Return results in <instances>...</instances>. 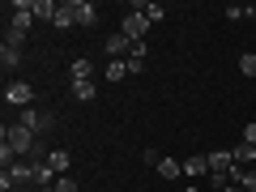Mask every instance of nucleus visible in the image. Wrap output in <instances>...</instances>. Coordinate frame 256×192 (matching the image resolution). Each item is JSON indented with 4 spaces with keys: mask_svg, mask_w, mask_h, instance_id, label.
<instances>
[{
    "mask_svg": "<svg viewBox=\"0 0 256 192\" xmlns=\"http://www.w3.org/2000/svg\"><path fill=\"white\" fill-rule=\"evenodd\" d=\"M34 137H38V132H30V128H22V124H4V132H0V146L9 150V154H18V158H34V154H38Z\"/></svg>",
    "mask_w": 256,
    "mask_h": 192,
    "instance_id": "obj_1",
    "label": "nucleus"
},
{
    "mask_svg": "<svg viewBox=\"0 0 256 192\" xmlns=\"http://www.w3.org/2000/svg\"><path fill=\"white\" fill-rule=\"evenodd\" d=\"M146 30H150V22H146V13H124V22H120V34L128 38V43L137 47V43H146Z\"/></svg>",
    "mask_w": 256,
    "mask_h": 192,
    "instance_id": "obj_2",
    "label": "nucleus"
},
{
    "mask_svg": "<svg viewBox=\"0 0 256 192\" xmlns=\"http://www.w3.org/2000/svg\"><path fill=\"white\" fill-rule=\"evenodd\" d=\"M4 102L26 111L30 102H34V86H30V82H9V86H4Z\"/></svg>",
    "mask_w": 256,
    "mask_h": 192,
    "instance_id": "obj_3",
    "label": "nucleus"
},
{
    "mask_svg": "<svg viewBox=\"0 0 256 192\" xmlns=\"http://www.w3.org/2000/svg\"><path fill=\"white\" fill-rule=\"evenodd\" d=\"M18 124L30 128V132H47V128H52V116H43L38 107H26V111L18 116Z\"/></svg>",
    "mask_w": 256,
    "mask_h": 192,
    "instance_id": "obj_4",
    "label": "nucleus"
},
{
    "mask_svg": "<svg viewBox=\"0 0 256 192\" xmlns=\"http://www.w3.org/2000/svg\"><path fill=\"white\" fill-rule=\"evenodd\" d=\"M230 166H235L230 150H210V175H230Z\"/></svg>",
    "mask_w": 256,
    "mask_h": 192,
    "instance_id": "obj_5",
    "label": "nucleus"
},
{
    "mask_svg": "<svg viewBox=\"0 0 256 192\" xmlns=\"http://www.w3.org/2000/svg\"><path fill=\"white\" fill-rule=\"evenodd\" d=\"M230 184L244 192H256V166H230Z\"/></svg>",
    "mask_w": 256,
    "mask_h": 192,
    "instance_id": "obj_6",
    "label": "nucleus"
},
{
    "mask_svg": "<svg viewBox=\"0 0 256 192\" xmlns=\"http://www.w3.org/2000/svg\"><path fill=\"white\" fill-rule=\"evenodd\" d=\"M73 13H77V26H94V22H98L94 0H73Z\"/></svg>",
    "mask_w": 256,
    "mask_h": 192,
    "instance_id": "obj_7",
    "label": "nucleus"
},
{
    "mask_svg": "<svg viewBox=\"0 0 256 192\" xmlns=\"http://www.w3.org/2000/svg\"><path fill=\"white\" fill-rule=\"evenodd\" d=\"M184 175H188V180H196V175H210V154H192V158H184Z\"/></svg>",
    "mask_w": 256,
    "mask_h": 192,
    "instance_id": "obj_8",
    "label": "nucleus"
},
{
    "mask_svg": "<svg viewBox=\"0 0 256 192\" xmlns=\"http://www.w3.org/2000/svg\"><path fill=\"white\" fill-rule=\"evenodd\" d=\"M60 0H34V22H56Z\"/></svg>",
    "mask_w": 256,
    "mask_h": 192,
    "instance_id": "obj_9",
    "label": "nucleus"
},
{
    "mask_svg": "<svg viewBox=\"0 0 256 192\" xmlns=\"http://www.w3.org/2000/svg\"><path fill=\"white\" fill-rule=\"evenodd\" d=\"M52 26H60V30H68V26H77V13H73V0H60V13H56V22Z\"/></svg>",
    "mask_w": 256,
    "mask_h": 192,
    "instance_id": "obj_10",
    "label": "nucleus"
},
{
    "mask_svg": "<svg viewBox=\"0 0 256 192\" xmlns=\"http://www.w3.org/2000/svg\"><path fill=\"white\" fill-rule=\"evenodd\" d=\"M230 154H235V166H256V146H248V141H244V146H235Z\"/></svg>",
    "mask_w": 256,
    "mask_h": 192,
    "instance_id": "obj_11",
    "label": "nucleus"
},
{
    "mask_svg": "<svg viewBox=\"0 0 256 192\" xmlns=\"http://www.w3.org/2000/svg\"><path fill=\"white\" fill-rule=\"evenodd\" d=\"M68 73H73V82H90V73H94V60H86V56H77Z\"/></svg>",
    "mask_w": 256,
    "mask_h": 192,
    "instance_id": "obj_12",
    "label": "nucleus"
},
{
    "mask_svg": "<svg viewBox=\"0 0 256 192\" xmlns=\"http://www.w3.org/2000/svg\"><path fill=\"white\" fill-rule=\"evenodd\" d=\"M73 94H77V102H94L98 98V86L94 82H73Z\"/></svg>",
    "mask_w": 256,
    "mask_h": 192,
    "instance_id": "obj_13",
    "label": "nucleus"
},
{
    "mask_svg": "<svg viewBox=\"0 0 256 192\" xmlns=\"http://www.w3.org/2000/svg\"><path fill=\"white\" fill-rule=\"evenodd\" d=\"M47 162L56 166V175H64V171H68V162H73V158H68V150H47Z\"/></svg>",
    "mask_w": 256,
    "mask_h": 192,
    "instance_id": "obj_14",
    "label": "nucleus"
},
{
    "mask_svg": "<svg viewBox=\"0 0 256 192\" xmlns=\"http://www.w3.org/2000/svg\"><path fill=\"white\" fill-rule=\"evenodd\" d=\"M222 18H226V22H244V18H256V9H252V4H248V9H244V4H226Z\"/></svg>",
    "mask_w": 256,
    "mask_h": 192,
    "instance_id": "obj_15",
    "label": "nucleus"
},
{
    "mask_svg": "<svg viewBox=\"0 0 256 192\" xmlns=\"http://www.w3.org/2000/svg\"><path fill=\"white\" fill-rule=\"evenodd\" d=\"M154 171H158V175H162V180H180V175H184V166H180V162H175V158H162V162H158V166H154Z\"/></svg>",
    "mask_w": 256,
    "mask_h": 192,
    "instance_id": "obj_16",
    "label": "nucleus"
},
{
    "mask_svg": "<svg viewBox=\"0 0 256 192\" xmlns=\"http://www.w3.org/2000/svg\"><path fill=\"white\" fill-rule=\"evenodd\" d=\"M0 64H4V73L18 68V64H22V47H0Z\"/></svg>",
    "mask_w": 256,
    "mask_h": 192,
    "instance_id": "obj_17",
    "label": "nucleus"
},
{
    "mask_svg": "<svg viewBox=\"0 0 256 192\" xmlns=\"http://www.w3.org/2000/svg\"><path fill=\"white\" fill-rule=\"evenodd\" d=\"M137 13H146V22H150V26L166 18V9H162V4H154V0H150V4H137Z\"/></svg>",
    "mask_w": 256,
    "mask_h": 192,
    "instance_id": "obj_18",
    "label": "nucleus"
},
{
    "mask_svg": "<svg viewBox=\"0 0 256 192\" xmlns=\"http://www.w3.org/2000/svg\"><path fill=\"white\" fill-rule=\"evenodd\" d=\"M128 77V60H107V82H124Z\"/></svg>",
    "mask_w": 256,
    "mask_h": 192,
    "instance_id": "obj_19",
    "label": "nucleus"
},
{
    "mask_svg": "<svg viewBox=\"0 0 256 192\" xmlns=\"http://www.w3.org/2000/svg\"><path fill=\"white\" fill-rule=\"evenodd\" d=\"M26 30H18V26H9V30H4V47H22V43H26Z\"/></svg>",
    "mask_w": 256,
    "mask_h": 192,
    "instance_id": "obj_20",
    "label": "nucleus"
},
{
    "mask_svg": "<svg viewBox=\"0 0 256 192\" xmlns=\"http://www.w3.org/2000/svg\"><path fill=\"white\" fill-rule=\"evenodd\" d=\"M239 73H244V77H256V52H244V56H239Z\"/></svg>",
    "mask_w": 256,
    "mask_h": 192,
    "instance_id": "obj_21",
    "label": "nucleus"
},
{
    "mask_svg": "<svg viewBox=\"0 0 256 192\" xmlns=\"http://www.w3.org/2000/svg\"><path fill=\"white\" fill-rule=\"evenodd\" d=\"M141 68H146V60H141V56H128V77H137Z\"/></svg>",
    "mask_w": 256,
    "mask_h": 192,
    "instance_id": "obj_22",
    "label": "nucleus"
},
{
    "mask_svg": "<svg viewBox=\"0 0 256 192\" xmlns=\"http://www.w3.org/2000/svg\"><path fill=\"white\" fill-rule=\"evenodd\" d=\"M56 192H77V184L68 180V175H60V180H56Z\"/></svg>",
    "mask_w": 256,
    "mask_h": 192,
    "instance_id": "obj_23",
    "label": "nucleus"
},
{
    "mask_svg": "<svg viewBox=\"0 0 256 192\" xmlns=\"http://www.w3.org/2000/svg\"><path fill=\"white\" fill-rule=\"evenodd\" d=\"M244 141H248V146H256V120H248V128H244Z\"/></svg>",
    "mask_w": 256,
    "mask_h": 192,
    "instance_id": "obj_24",
    "label": "nucleus"
},
{
    "mask_svg": "<svg viewBox=\"0 0 256 192\" xmlns=\"http://www.w3.org/2000/svg\"><path fill=\"white\" fill-rule=\"evenodd\" d=\"M222 192H244V188H235V184H230V188H222Z\"/></svg>",
    "mask_w": 256,
    "mask_h": 192,
    "instance_id": "obj_25",
    "label": "nucleus"
},
{
    "mask_svg": "<svg viewBox=\"0 0 256 192\" xmlns=\"http://www.w3.org/2000/svg\"><path fill=\"white\" fill-rule=\"evenodd\" d=\"M184 192H201V188H184Z\"/></svg>",
    "mask_w": 256,
    "mask_h": 192,
    "instance_id": "obj_26",
    "label": "nucleus"
}]
</instances>
